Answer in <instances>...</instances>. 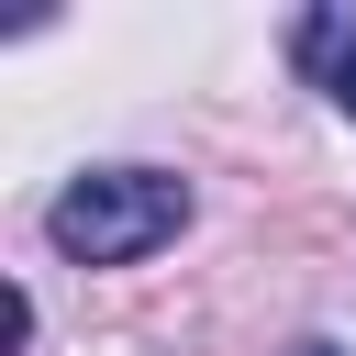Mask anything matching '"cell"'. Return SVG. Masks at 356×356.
Listing matches in <instances>:
<instances>
[{
    "mask_svg": "<svg viewBox=\"0 0 356 356\" xmlns=\"http://www.w3.org/2000/svg\"><path fill=\"white\" fill-rule=\"evenodd\" d=\"M178 222H189V178H167V167H89L44 211L56 256H78V267H134V256L178 245Z\"/></svg>",
    "mask_w": 356,
    "mask_h": 356,
    "instance_id": "cell-1",
    "label": "cell"
},
{
    "mask_svg": "<svg viewBox=\"0 0 356 356\" xmlns=\"http://www.w3.org/2000/svg\"><path fill=\"white\" fill-rule=\"evenodd\" d=\"M300 56L323 67V89H334V111L356 122V22H345V11H312V22H300Z\"/></svg>",
    "mask_w": 356,
    "mask_h": 356,
    "instance_id": "cell-2",
    "label": "cell"
},
{
    "mask_svg": "<svg viewBox=\"0 0 356 356\" xmlns=\"http://www.w3.org/2000/svg\"><path fill=\"white\" fill-rule=\"evenodd\" d=\"M300 356H345V345H300Z\"/></svg>",
    "mask_w": 356,
    "mask_h": 356,
    "instance_id": "cell-3",
    "label": "cell"
}]
</instances>
